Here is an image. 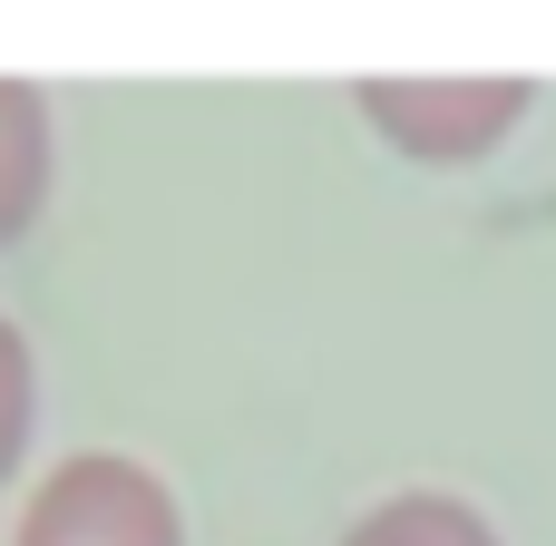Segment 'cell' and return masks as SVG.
I'll return each mask as SVG.
<instances>
[{"instance_id": "obj_1", "label": "cell", "mask_w": 556, "mask_h": 546, "mask_svg": "<svg viewBox=\"0 0 556 546\" xmlns=\"http://www.w3.org/2000/svg\"><path fill=\"white\" fill-rule=\"evenodd\" d=\"M20 546H186L176 537V508L147 469L127 459H68L39 508L20 518Z\"/></svg>"}, {"instance_id": "obj_2", "label": "cell", "mask_w": 556, "mask_h": 546, "mask_svg": "<svg viewBox=\"0 0 556 546\" xmlns=\"http://www.w3.org/2000/svg\"><path fill=\"white\" fill-rule=\"evenodd\" d=\"M342 546H498V537L459 498H391V508H371Z\"/></svg>"}, {"instance_id": "obj_3", "label": "cell", "mask_w": 556, "mask_h": 546, "mask_svg": "<svg viewBox=\"0 0 556 546\" xmlns=\"http://www.w3.org/2000/svg\"><path fill=\"white\" fill-rule=\"evenodd\" d=\"M20 420H29V371H20V342L0 332V469L20 459Z\"/></svg>"}]
</instances>
